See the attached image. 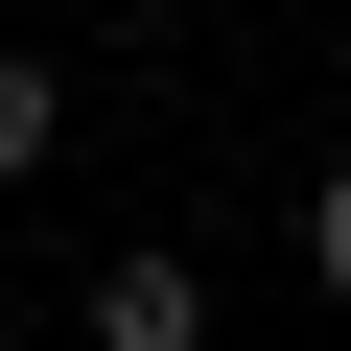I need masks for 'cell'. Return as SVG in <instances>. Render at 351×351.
I'll list each match as a JSON object with an SVG mask.
<instances>
[{"instance_id": "cell-3", "label": "cell", "mask_w": 351, "mask_h": 351, "mask_svg": "<svg viewBox=\"0 0 351 351\" xmlns=\"http://www.w3.org/2000/svg\"><path fill=\"white\" fill-rule=\"evenodd\" d=\"M304 281L351 304V164H328V188H304Z\"/></svg>"}, {"instance_id": "cell-1", "label": "cell", "mask_w": 351, "mask_h": 351, "mask_svg": "<svg viewBox=\"0 0 351 351\" xmlns=\"http://www.w3.org/2000/svg\"><path fill=\"white\" fill-rule=\"evenodd\" d=\"M94 351H211V281L164 258V234H141V258H94Z\"/></svg>"}, {"instance_id": "cell-2", "label": "cell", "mask_w": 351, "mask_h": 351, "mask_svg": "<svg viewBox=\"0 0 351 351\" xmlns=\"http://www.w3.org/2000/svg\"><path fill=\"white\" fill-rule=\"evenodd\" d=\"M47 141H71V71H47V47H0V188H47Z\"/></svg>"}]
</instances>
